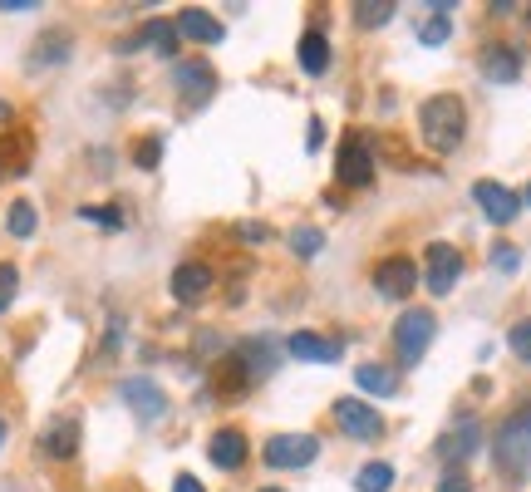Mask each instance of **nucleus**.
Returning <instances> with one entry per match:
<instances>
[{"label":"nucleus","instance_id":"nucleus-1","mask_svg":"<svg viewBox=\"0 0 531 492\" xmlns=\"http://www.w3.org/2000/svg\"><path fill=\"white\" fill-rule=\"evenodd\" d=\"M418 133L433 153H458L463 133H468V104L458 94H433L418 109Z\"/></svg>","mask_w":531,"mask_h":492},{"label":"nucleus","instance_id":"nucleus-2","mask_svg":"<svg viewBox=\"0 0 531 492\" xmlns=\"http://www.w3.org/2000/svg\"><path fill=\"white\" fill-rule=\"evenodd\" d=\"M492 463L512 478V483H522L531 473V409H517L497 438H492Z\"/></svg>","mask_w":531,"mask_h":492},{"label":"nucleus","instance_id":"nucleus-3","mask_svg":"<svg viewBox=\"0 0 531 492\" xmlns=\"http://www.w3.org/2000/svg\"><path fill=\"white\" fill-rule=\"evenodd\" d=\"M433 330H438V315L423 306H413L399 315V325H394V355H399V365L413 369L423 355H428V345H433Z\"/></svg>","mask_w":531,"mask_h":492},{"label":"nucleus","instance_id":"nucleus-4","mask_svg":"<svg viewBox=\"0 0 531 492\" xmlns=\"http://www.w3.org/2000/svg\"><path fill=\"white\" fill-rule=\"evenodd\" d=\"M335 178L345 187H364L374 178V148H369V138L350 128L345 138H340V153H335Z\"/></svg>","mask_w":531,"mask_h":492},{"label":"nucleus","instance_id":"nucleus-5","mask_svg":"<svg viewBox=\"0 0 531 492\" xmlns=\"http://www.w3.org/2000/svg\"><path fill=\"white\" fill-rule=\"evenodd\" d=\"M261 458H266L271 468H310V463L320 458V438H315V433H276V438L261 448Z\"/></svg>","mask_w":531,"mask_h":492},{"label":"nucleus","instance_id":"nucleus-6","mask_svg":"<svg viewBox=\"0 0 531 492\" xmlns=\"http://www.w3.org/2000/svg\"><path fill=\"white\" fill-rule=\"evenodd\" d=\"M472 202L487 212V222H497V227H507V222H517L522 217V197L512 192V187H502V183H472Z\"/></svg>","mask_w":531,"mask_h":492},{"label":"nucleus","instance_id":"nucleus-7","mask_svg":"<svg viewBox=\"0 0 531 492\" xmlns=\"http://www.w3.org/2000/svg\"><path fill=\"white\" fill-rule=\"evenodd\" d=\"M413 286H418V266H413L409 256H384V261L374 266V291H379V296L404 301V296H413Z\"/></svg>","mask_w":531,"mask_h":492},{"label":"nucleus","instance_id":"nucleus-8","mask_svg":"<svg viewBox=\"0 0 531 492\" xmlns=\"http://www.w3.org/2000/svg\"><path fill=\"white\" fill-rule=\"evenodd\" d=\"M458 276H463L458 246H448V242L428 246V291H433V296H448V291L458 286Z\"/></svg>","mask_w":531,"mask_h":492},{"label":"nucleus","instance_id":"nucleus-9","mask_svg":"<svg viewBox=\"0 0 531 492\" xmlns=\"http://www.w3.org/2000/svg\"><path fill=\"white\" fill-rule=\"evenodd\" d=\"M286 350H291L295 360H305V365H335L345 355V340H330L320 330H295L291 340H286Z\"/></svg>","mask_w":531,"mask_h":492},{"label":"nucleus","instance_id":"nucleus-10","mask_svg":"<svg viewBox=\"0 0 531 492\" xmlns=\"http://www.w3.org/2000/svg\"><path fill=\"white\" fill-rule=\"evenodd\" d=\"M335 419H340V429L350 433V438H384V414L379 409H369L364 399H340L335 404Z\"/></svg>","mask_w":531,"mask_h":492},{"label":"nucleus","instance_id":"nucleus-11","mask_svg":"<svg viewBox=\"0 0 531 492\" xmlns=\"http://www.w3.org/2000/svg\"><path fill=\"white\" fill-rule=\"evenodd\" d=\"M123 404H128L138 419H163V414H168V394H163L153 379H143V374L123 379Z\"/></svg>","mask_w":531,"mask_h":492},{"label":"nucleus","instance_id":"nucleus-12","mask_svg":"<svg viewBox=\"0 0 531 492\" xmlns=\"http://www.w3.org/2000/svg\"><path fill=\"white\" fill-rule=\"evenodd\" d=\"M40 448H45V458H55V463H69L74 453H79V419L74 414H55L45 433H40Z\"/></svg>","mask_w":531,"mask_h":492},{"label":"nucleus","instance_id":"nucleus-13","mask_svg":"<svg viewBox=\"0 0 531 492\" xmlns=\"http://www.w3.org/2000/svg\"><path fill=\"white\" fill-rule=\"evenodd\" d=\"M212 286H217V276H212L207 261H182V266L173 271V296L182 301V306H197Z\"/></svg>","mask_w":531,"mask_h":492},{"label":"nucleus","instance_id":"nucleus-14","mask_svg":"<svg viewBox=\"0 0 531 492\" xmlns=\"http://www.w3.org/2000/svg\"><path fill=\"white\" fill-rule=\"evenodd\" d=\"M207 458L222 468V473H236L246 458H251V443H246V433L241 429H217L207 438Z\"/></svg>","mask_w":531,"mask_h":492},{"label":"nucleus","instance_id":"nucleus-15","mask_svg":"<svg viewBox=\"0 0 531 492\" xmlns=\"http://www.w3.org/2000/svg\"><path fill=\"white\" fill-rule=\"evenodd\" d=\"M173 25H177V35H187V40H197V45H222V35H227L222 20H212L202 5H187Z\"/></svg>","mask_w":531,"mask_h":492},{"label":"nucleus","instance_id":"nucleus-16","mask_svg":"<svg viewBox=\"0 0 531 492\" xmlns=\"http://www.w3.org/2000/svg\"><path fill=\"white\" fill-rule=\"evenodd\" d=\"M69 50H74V35L55 25V30H45L35 45H30V69H50V64H64L69 60Z\"/></svg>","mask_w":531,"mask_h":492},{"label":"nucleus","instance_id":"nucleus-17","mask_svg":"<svg viewBox=\"0 0 531 492\" xmlns=\"http://www.w3.org/2000/svg\"><path fill=\"white\" fill-rule=\"evenodd\" d=\"M177 40H182V35H177V25H173V20H148V25L138 30V40H128V45H118V50H133V45H148L153 55L173 60V55H177Z\"/></svg>","mask_w":531,"mask_h":492},{"label":"nucleus","instance_id":"nucleus-18","mask_svg":"<svg viewBox=\"0 0 531 492\" xmlns=\"http://www.w3.org/2000/svg\"><path fill=\"white\" fill-rule=\"evenodd\" d=\"M482 74H487L492 84H517V79H522L517 50H512V45H492V50H482Z\"/></svg>","mask_w":531,"mask_h":492},{"label":"nucleus","instance_id":"nucleus-19","mask_svg":"<svg viewBox=\"0 0 531 492\" xmlns=\"http://www.w3.org/2000/svg\"><path fill=\"white\" fill-rule=\"evenodd\" d=\"M177 89L192 94V99H207V94L217 89V69L207 60H182L177 64Z\"/></svg>","mask_w":531,"mask_h":492},{"label":"nucleus","instance_id":"nucleus-20","mask_svg":"<svg viewBox=\"0 0 531 492\" xmlns=\"http://www.w3.org/2000/svg\"><path fill=\"white\" fill-rule=\"evenodd\" d=\"M295 60H300V69H305V74H325V69H330V40H325L320 30H305V35H300Z\"/></svg>","mask_w":531,"mask_h":492},{"label":"nucleus","instance_id":"nucleus-21","mask_svg":"<svg viewBox=\"0 0 531 492\" xmlns=\"http://www.w3.org/2000/svg\"><path fill=\"white\" fill-rule=\"evenodd\" d=\"M354 384H359L364 394H379V399H394V394H399V374L389 365H359L354 369Z\"/></svg>","mask_w":531,"mask_h":492},{"label":"nucleus","instance_id":"nucleus-22","mask_svg":"<svg viewBox=\"0 0 531 492\" xmlns=\"http://www.w3.org/2000/svg\"><path fill=\"white\" fill-rule=\"evenodd\" d=\"M394 15H399L394 0H379V5H374V0H359V5H354V25H359V30H379V25H389Z\"/></svg>","mask_w":531,"mask_h":492},{"label":"nucleus","instance_id":"nucleus-23","mask_svg":"<svg viewBox=\"0 0 531 492\" xmlns=\"http://www.w3.org/2000/svg\"><path fill=\"white\" fill-rule=\"evenodd\" d=\"M354 488H359V492H389V488H394V468L374 458V463H364V468L354 473Z\"/></svg>","mask_w":531,"mask_h":492},{"label":"nucleus","instance_id":"nucleus-24","mask_svg":"<svg viewBox=\"0 0 531 492\" xmlns=\"http://www.w3.org/2000/svg\"><path fill=\"white\" fill-rule=\"evenodd\" d=\"M291 251L300 256V261L320 256V251H325V232H320V227H310V222H300V227H291Z\"/></svg>","mask_w":531,"mask_h":492},{"label":"nucleus","instance_id":"nucleus-25","mask_svg":"<svg viewBox=\"0 0 531 492\" xmlns=\"http://www.w3.org/2000/svg\"><path fill=\"white\" fill-rule=\"evenodd\" d=\"M5 227H10V237H20V242H25V237H35L40 217H35V207H30V202H15V207H10V217H5Z\"/></svg>","mask_w":531,"mask_h":492},{"label":"nucleus","instance_id":"nucleus-26","mask_svg":"<svg viewBox=\"0 0 531 492\" xmlns=\"http://www.w3.org/2000/svg\"><path fill=\"white\" fill-rule=\"evenodd\" d=\"M433 10H438V15L418 30V40H423V45H443V40H448V30H453V20H448V10H453V5H433Z\"/></svg>","mask_w":531,"mask_h":492},{"label":"nucleus","instance_id":"nucleus-27","mask_svg":"<svg viewBox=\"0 0 531 492\" xmlns=\"http://www.w3.org/2000/svg\"><path fill=\"white\" fill-rule=\"evenodd\" d=\"M472 448H477V419H468L463 429H458L453 438H448V443H443V453H448V458H468Z\"/></svg>","mask_w":531,"mask_h":492},{"label":"nucleus","instance_id":"nucleus-28","mask_svg":"<svg viewBox=\"0 0 531 492\" xmlns=\"http://www.w3.org/2000/svg\"><path fill=\"white\" fill-rule=\"evenodd\" d=\"M507 345H512V355H517L522 365H531V315H527V320H517V325L507 330Z\"/></svg>","mask_w":531,"mask_h":492},{"label":"nucleus","instance_id":"nucleus-29","mask_svg":"<svg viewBox=\"0 0 531 492\" xmlns=\"http://www.w3.org/2000/svg\"><path fill=\"white\" fill-rule=\"evenodd\" d=\"M15 291H20V271H15V261H0V310H10Z\"/></svg>","mask_w":531,"mask_h":492},{"label":"nucleus","instance_id":"nucleus-30","mask_svg":"<svg viewBox=\"0 0 531 492\" xmlns=\"http://www.w3.org/2000/svg\"><path fill=\"white\" fill-rule=\"evenodd\" d=\"M492 266H497V271H517V266H522L517 246H512V242H497V246H492Z\"/></svg>","mask_w":531,"mask_h":492},{"label":"nucleus","instance_id":"nucleus-31","mask_svg":"<svg viewBox=\"0 0 531 492\" xmlns=\"http://www.w3.org/2000/svg\"><path fill=\"white\" fill-rule=\"evenodd\" d=\"M79 217H84V222H99V227H123L118 207H79Z\"/></svg>","mask_w":531,"mask_h":492},{"label":"nucleus","instance_id":"nucleus-32","mask_svg":"<svg viewBox=\"0 0 531 492\" xmlns=\"http://www.w3.org/2000/svg\"><path fill=\"white\" fill-rule=\"evenodd\" d=\"M133 158H138V168H158V158H163V143H158V138H148V143H138V153H133Z\"/></svg>","mask_w":531,"mask_h":492},{"label":"nucleus","instance_id":"nucleus-33","mask_svg":"<svg viewBox=\"0 0 531 492\" xmlns=\"http://www.w3.org/2000/svg\"><path fill=\"white\" fill-rule=\"evenodd\" d=\"M173 492H207V488H202L192 473H177V478H173Z\"/></svg>","mask_w":531,"mask_h":492},{"label":"nucleus","instance_id":"nucleus-34","mask_svg":"<svg viewBox=\"0 0 531 492\" xmlns=\"http://www.w3.org/2000/svg\"><path fill=\"white\" fill-rule=\"evenodd\" d=\"M438 492H468V478H463V473H448V478L438 483Z\"/></svg>","mask_w":531,"mask_h":492},{"label":"nucleus","instance_id":"nucleus-35","mask_svg":"<svg viewBox=\"0 0 531 492\" xmlns=\"http://www.w3.org/2000/svg\"><path fill=\"white\" fill-rule=\"evenodd\" d=\"M5 15H20V10H35V0H0Z\"/></svg>","mask_w":531,"mask_h":492},{"label":"nucleus","instance_id":"nucleus-36","mask_svg":"<svg viewBox=\"0 0 531 492\" xmlns=\"http://www.w3.org/2000/svg\"><path fill=\"white\" fill-rule=\"evenodd\" d=\"M241 237H246V242H266V227H256V222H246V227H241Z\"/></svg>","mask_w":531,"mask_h":492},{"label":"nucleus","instance_id":"nucleus-37","mask_svg":"<svg viewBox=\"0 0 531 492\" xmlns=\"http://www.w3.org/2000/svg\"><path fill=\"white\" fill-rule=\"evenodd\" d=\"M320 143H325V123L310 119V148H320Z\"/></svg>","mask_w":531,"mask_h":492},{"label":"nucleus","instance_id":"nucleus-38","mask_svg":"<svg viewBox=\"0 0 531 492\" xmlns=\"http://www.w3.org/2000/svg\"><path fill=\"white\" fill-rule=\"evenodd\" d=\"M261 492H286V488H261Z\"/></svg>","mask_w":531,"mask_h":492},{"label":"nucleus","instance_id":"nucleus-39","mask_svg":"<svg viewBox=\"0 0 531 492\" xmlns=\"http://www.w3.org/2000/svg\"><path fill=\"white\" fill-rule=\"evenodd\" d=\"M0 443H5V424H0Z\"/></svg>","mask_w":531,"mask_h":492},{"label":"nucleus","instance_id":"nucleus-40","mask_svg":"<svg viewBox=\"0 0 531 492\" xmlns=\"http://www.w3.org/2000/svg\"><path fill=\"white\" fill-rule=\"evenodd\" d=\"M527 202H531V187H527Z\"/></svg>","mask_w":531,"mask_h":492},{"label":"nucleus","instance_id":"nucleus-41","mask_svg":"<svg viewBox=\"0 0 531 492\" xmlns=\"http://www.w3.org/2000/svg\"><path fill=\"white\" fill-rule=\"evenodd\" d=\"M527 20H531V10H527Z\"/></svg>","mask_w":531,"mask_h":492}]
</instances>
